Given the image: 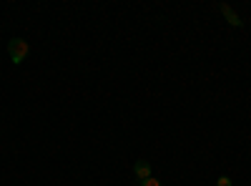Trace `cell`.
I'll return each instance as SVG.
<instances>
[{
  "mask_svg": "<svg viewBox=\"0 0 251 186\" xmlns=\"http://www.w3.org/2000/svg\"><path fill=\"white\" fill-rule=\"evenodd\" d=\"M28 53H30V46L25 43L23 38H13L8 43V55H10L13 63H23V60L28 58Z\"/></svg>",
  "mask_w": 251,
  "mask_h": 186,
  "instance_id": "1",
  "label": "cell"
},
{
  "mask_svg": "<svg viewBox=\"0 0 251 186\" xmlns=\"http://www.w3.org/2000/svg\"><path fill=\"white\" fill-rule=\"evenodd\" d=\"M133 174L138 176V181H146V179H151V163H149V161H136V166H133Z\"/></svg>",
  "mask_w": 251,
  "mask_h": 186,
  "instance_id": "2",
  "label": "cell"
},
{
  "mask_svg": "<svg viewBox=\"0 0 251 186\" xmlns=\"http://www.w3.org/2000/svg\"><path fill=\"white\" fill-rule=\"evenodd\" d=\"M221 13H224V18H226V20H228V23H231L234 28H241V26H244V20H241V18H239V15L231 10V8H228L226 3L221 5Z\"/></svg>",
  "mask_w": 251,
  "mask_h": 186,
  "instance_id": "3",
  "label": "cell"
},
{
  "mask_svg": "<svg viewBox=\"0 0 251 186\" xmlns=\"http://www.w3.org/2000/svg\"><path fill=\"white\" fill-rule=\"evenodd\" d=\"M216 186H234V184H231V179H228V176H219L216 179Z\"/></svg>",
  "mask_w": 251,
  "mask_h": 186,
  "instance_id": "4",
  "label": "cell"
},
{
  "mask_svg": "<svg viewBox=\"0 0 251 186\" xmlns=\"http://www.w3.org/2000/svg\"><path fill=\"white\" fill-rule=\"evenodd\" d=\"M141 186H161V181L151 176V179H146V181H141Z\"/></svg>",
  "mask_w": 251,
  "mask_h": 186,
  "instance_id": "5",
  "label": "cell"
}]
</instances>
